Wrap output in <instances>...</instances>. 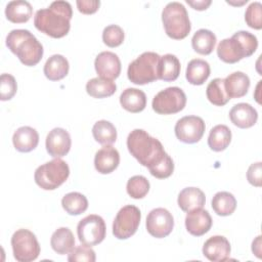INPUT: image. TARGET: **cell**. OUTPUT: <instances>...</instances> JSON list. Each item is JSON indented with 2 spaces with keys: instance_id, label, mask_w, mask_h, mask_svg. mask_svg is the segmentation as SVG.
<instances>
[{
  "instance_id": "obj_1",
  "label": "cell",
  "mask_w": 262,
  "mask_h": 262,
  "mask_svg": "<svg viewBox=\"0 0 262 262\" xmlns=\"http://www.w3.org/2000/svg\"><path fill=\"white\" fill-rule=\"evenodd\" d=\"M73 16L72 6L68 1H54L48 8L40 9L34 17L36 29L52 38L68 35Z\"/></svg>"
},
{
  "instance_id": "obj_2",
  "label": "cell",
  "mask_w": 262,
  "mask_h": 262,
  "mask_svg": "<svg viewBox=\"0 0 262 262\" xmlns=\"http://www.w3.org/2000/svg\"><path fill=\"white\" fill-rule=\"evenodd\" d=\"M127 147L139 164L150 169L166 156L162 143L142 129H134L127 137Z\"/></svg>"
},
{
  "instance_id": "obj_3",
  "label": "cell",
  "mask_w": 262,
  "mask_h": 262,
  "mask_svg": "<svg viewBox=\"0 0 262 262\" xmlns=\"http://www.w3.org/2000/svg\"><path fill=\"white\" fill-rule=\"evenodd\" d=\"M6 46L15 54L21 63L28 67L36 66L43 56V46L28 30L16 29L8 33Z\"/></svg>"
},
{
  "instance_id": "obj_4",
  "label": "cell",
  "mask_w": 262,
  "mask_h": 262,
  "mask_svg": "<svg viewBox=\"0 0 262 262\" xmlns=\"http://www.w3.org/2000/svg\"><path fill=\"white\" fill-rule=\"evenodd\" d=\"M258 47L255 35L248 31H238L231 38L220 41L217 46L218 57L226 63H235L245 57L251 56Z\"/></svg>"
},
{
  "instance_id": "obj_5",
  "label": "cell",
  "mask_w": 262,
  "mask_h": 262,
  "mask_svg": "<svg viewBox=\"0 0 262 262\" xmlns=\"http://www.w3.org/2000/svg\"><path fill=\"white\" fill-rule=\"evenodd\" d=\"M162 21L167 36L175 40L184 39L191 29L186 8L176 1L170 2L164 7Z\"/></svg>"
},
{
  "instance_id": "obj_6",
  "label": "cell",
  "mask_w": 262,
  "mask_h": 262,
  "mask_svg": "<svg viewBox=\"0 0 262 262\" xmlns=\"http://www.w3.org/2000/svg\"><path fill=\"white\" fill-rule=\"evenodd\" d=\"M161 56L151 51L140 54L130 62L127 71L128 79L136 85H144L159 79Z\"/></svg>"
},
{
  "instance_id": "obj_7",
  "label": "cell",
  "mask_w": 262,
  "mask_h": 262,
  "mask_svg": "<svg viewBox=\"0 0 262 262\" xmlns=\"http://www.w3.org/2000/svg\"><path fill=\"white\" fill-rule=\"evenodd\" d=\"M69 175V165L60 158H55L39 166L35 171L34 179L42 189L53 190L66 182Z\"/></svg>"
},
{
  "instance_id": "obj_8",
  "label": "cell",
  "mask_w": 262,
  "mask_h": 262,
  "mask_svg": "<svg viewBox=\"0 0 262 262\" xmlns=\"http://www.w3.org/2000/svg\"><path fill=\"white\" fill-rule=\"evenodd\" d=\"M13 257L18 262H31L38 258L40 245L36 235L29 229H17L11 236Z\"/></svg>"
},
{
  "instance_id": "obj_9",
  "label": "cell",
  "mask_w": 262,
  "mask_h": 262,
  "mask_svg": "<svg viewBox=\"0 0 262 262\" xmlns=\"http://www.w3.org/2000/svg\"><path fill=\"white\" fill-rule=\"evenodd\" d=\"M186 104V95L179 87H168L152 99V110L160 115H172L179 113Z\"/></svg>"
},
{
  "instance_id": "obj_10",
  "label": "cell",
  "mask_w": 262,
  "mask_h": 262,
  "mask_svg": "<svg viewBox=\"0 0 262 262\" xmlns=\"http://www.w3.org/2000/svg\"><path fill=\"white\" fill-rule=\"evenodd\" d=\"M141 219L140 210L133 205L120 209L113 223V234L119 239L131 237L137 230Z\"/></svg>"
},
{
  "instance_id": "obj_11",
  "label": "cell",
  "mask_w": 262,
  "mask_h": 262,
  "mask_svg": "<svg viewBox=\"0 0 262 262\" xmlns=\"http://www.w3.org/2000/svg\"><path fill=\"white\" fill-rule=\"evenodd\" d=\"M77 233L79 241L83 245L96 246L105 237L106 227L104 220L99 215H88L78 223Z\"/></svg>"
},
{
  "instance_id": "obj_12",
  "label": "cell",
  "mask_w": 262,
  "mask_h": 262,
  "mask_svg": "<svg viewBox=\"0 0 262 262\" xmlns=\"http://www.w3.org/2000/svg\"><path fill=\"white\" fill-rule=\"evenodd\" d=\"M206 125L201 117L185 116L177 121L174 131L181 142L195 143L203 137Z\"/></svg>"
},
{
  "instance_id": "obj_13",
  "label": "cell",
  "mask_w": 262,
  "mask_h": 262,
  "mask_svg": "<svg viewBox=\"0 0 262 262\" xmlns=\"http://www.w3.org/2000/svg\"><path fill=\"white\" fill-rule=\"evenodd\" d=\"M173 227L174 218L165 208H156L146 217V230L156 238L168 236L172 232Z\"/></svg>"
},
{
  "instance_id": "obj_14",
  "label": "cell",
  "mask_w": 262,
  "mask_h": 262,
  "mask_svg": "<svg viewBox=\"0 0 262 262\" xmlns=\"http://www.w3.org/2000/svg\"><path fill=\"white\" fill-rule=\"evenodd\" d=\"M46 150L53 158H61L66 156L72 145L69 132L63 128L52 129L46 137Z\"/></svg>"
},
{
  "instance_id": "obj_15",
  "label": "cell",
  "mask_w": 262,
  "mask_h": 262,
  "mask_svg": "<svg viewBox=\"0 0 262 262\" xmlns=\"http://www.w3.org/2000/svg\"><path fill=\"white\" fill-rule=\"evenodd\" d=\"M94 68L100 78L114 80L118 78L121 73V61L116 53L102 51L96 56Z\"/></svg>"
},
{
  "instance_id": "obj_16",
  "label": "cell",
  "mask_w": 262,
  "mask_h": 262,
  "mask_svg": "<svg viewBox=\"0 0 262 262\" xmlns=\"http://www.w3.org/2000/svg\"><path fill=\"white\" fill-rule=\"evenodd\" d=\"M230 244L228 239L222 235H214L209 237L203 246L204 256L213 262H223L229 258Z\"/></svg>"
},
{
  "instance_id": "obj_17",
  "label": "cell",
  "mask_w": 262,
  "mask_h": 262,
  "mask_svg": "<svg viewBox=\"0 0 262 262\" xmlns=\"http://www.w3.org/2000/svg\"><path fill=\"white\" fill-rule=\"evenodd\" d=\"M212 218L207 210L202 208L187 212L185 217L186 230L194 236H202L212 227Z\"/></svg>"
},
{
  "instance_id": "obj_18",
  "label": "cell",
  "mask_w": 262,
  "mask_h": 262,
  "mask_svg": "<svg viewBox=\"0 0 262 262\" xmlns=\"http://www.w3.org/2000/svg\"><path fill=\"white\" fill-rule=\"evenodd\" d=\"M120 164L119 151L112 145H104L96 151L94 157V167L100 174H110L115 171Z\"/></svg>"
},
{
  "instance_id": "obj_19",
  "label": "cell",
  "mask_w": 262,
  "mask_h": 262,
  "mask_svg": "<svg viewBox=\"0 0 262 262\" xmlns=\"http://www.w3.org/2000/svg\"><path fill=\"white\" fill-rule=\"evenodd\" d=\"M229 119L236 127L246 129L256 124L258 120V113L251 104L241 102L232 106L229 112Z\"/></svg>"
},
{
  "instance_id": "obj_20",
  "label": "cell",
  "mask_w": 262,
  "mask_h": 262,
  "mask_svg": "<svg viewBox=\"0 0 262 262\" xmlns=\"http://www.w3.org/2000/svg\"><path fill=\"white\" fill-rule=\"evenodd\" d=\"M12 142L16 150L29 152L35 149L39 143V134L30 126L19 127L12 136Z\"/></svg>"
},
{
  "instance_id": "obj_21",
  "label": "cell",
  "mask_w": 262,
  "mask_h": 262,
  "mask_svg": "<svg viewBox=\"0 0 262 262\" xmlns=\"http://www.w3.org/2000/svg\"><path fill=\"white\" fill-rule=\"evenodd\" d=\"M177 203L182 211L190 212L203 208L206 203V196L204 191L198 187H185L179 192Z\"/></svg>"
},
{
  "instance_id": "obj_22",
  "label": "cell",
  "mask_w": 262,
  "mask_h": 262,
  "mask_svg": "<svg viewBox=\"0 0 262 262\" xmlns=\"http://www.w3.org/2000/svg\"><path fill=\"white\" fill-rule=\"evenodd\" d=\"M224 87L229 98H239L247 94L250 78L243 72H234L224 79Z\"/></svg>"
},
{
  "instance_id": "obj_23",
  "label": "cell",
  "mask_w": 262,
  "mask_h": 262,
  "mask_svg": "<svg viewBox=\"0 0 262 262\" xmlns=\"http://www.w3.org/2000/svg\"><path fill=\"white\" fill-rule=\"evenodd\" d=\"M120 103L130 113H139L146 106V95L137 88H127L120 95Z\"/></svg>"
},
{
  "instance_id": "obj_24",
  "label": "cell",
  "mask_w": 262,
  "mask_h": 262,
  "mask_svg": "<svg viewBox=\"0 0 262 262\" xmlns=\"http://www.w3.org/2000/svg\"><path fill=\"white\" fill-rule=\"evenodd\" d=\"M69 61L61 54H53L44 64V75L50 81H59L69 73Z\"/></svg>"
},
{
  "instance_id": "obj_25",
  "label": "cell",
  "mask_w": 262,
  "mask_h": 262,
  "mask_svg": "<svg viewBox=\"0 0 262 262\" xmlns=\"http://www.w3.org/2000/svg\"><path fill=\"white\" fill-rule=\"evenodd\" d=\"M50 245L55 253L59 255L69 254L75 246L74 234L70 228L59 227L52 233Z\"/></svg>"
},
{
  "instance_id": "obj_26",
  "label": "cell",
  "mask_w": 262,
  "mask_h": 262,
  "mask_svg": "<svg viewBox=\"0 0 262 262\" xmlns=\"http://www.w3.org/2000/svg\"><path fill=\"white\" fill-rule=\"evenodd\" d=\"M210 73L211 69L208 61L201 58H194L188 62L185 77L191 85H202L207 81Z\"/></svg>"
},
{
  "instance_id": "obj_27",
  "label": "cell",
  "mask_w": 262,
  "mask_h": 262,
  "mask_svg": "<svg viewBox=\"0 0 262 262\" xmlns=\"http://www.w3.org/2000/svg\"><path fill=\"white\" fill-rule=\"evenodd\" d=\"M33 13L32 5L28 1H10L5 8L6 18L14 24L27 23Z\"/></svg>"
},
{
  "instance_id": "obj_28",
  "label": "cell",
  "mask_w": 262,
  "mask_h": 262,
  "mask_svg": "<svg viewBox=\"0 0 262 262\" xmlns=\"http://www.w3.org/2000/svg\"><path fill=\"white\" fill-rule=\"evenodd\" d=\"M215 34L207 29L198 30L191 39V45L195 52L202 55L210 54L216 45Z\"/></svg>"
},
{
  "instance_id": "obj_29",
  "label": "cell",
  "mask_w": 262,
  "mask_h": 262,
  "mask_svg": "<svg viewBox=\"0 0 262 262\" xmlns=\"http://www.w3.org/2000/svg\"><path fill=\"white\" fill-rule=\"evenodd\" d=\"M117 90L116 83L113 80L100 77L90 79L86 84L87 93L94 98H104L112 96Z\"/></svg>"
},
{
  "instance_id": "obj_30",
  "label": "cell",
  "mask_w": 262,
  "mask_h": 262,
  "mask_svg": "<svg viewBox=\"0 0 262 262\" xmlns=\"http://www.w3.org/2000/svg\"><path fill=\"white\" fill-rule=\"evenodd\" d=\"M231 141V131L226 125H216L210 131L208 145L214 151L224 150Z\"/></svg>"
},
{
  "instance_id": "obj_31",
  "label": "cell",
  "mask_w": 262,
  "mask_h": 262,
  "mask_svg": "<svg viewBox=\"0 0 262 262\" xmlns=\"http://www.w3.org/2000/svg\"><path fill=\"white\" fill-rule=\"evenodd\" d=\"M180 74V61L174 54L168 53L161 56L159 79L163 81H175Z\"/></svg>"
},
{
  "instance_id": "obj_32",
  "label": "cell",
  "mask_w": 262,
  "mask_h": 262,
  "mask_svg": "<svg viewBox=\"0 0 262 262\" xmlns=\"http://www.w3.org/2000/svg\"><path fill=\"white\" fill-rule=\"evenodd\" d=\"M94 139L102 145H111L117 140V130L113 123L106 120L97 121L92 127Z\"/></svg>"
},
{
  "instance_id": "obj_33",
  "label": "cell",
  "mask_w": 262,
  "mask_h": 262,
  "mask_svg": "<svg viewBox=\"0 0 262 262\" xmlns=\"http://www.w3.org/2000/svg\"><path fill=\"white\" fill-rule=\"evenodd\" d=\"M236 208V200L228 191H219L212 199V209L219 216H229Z\"/></svg>"
},
{
  "instance_id": "obj_34",
  "label": "cell",
  "mask_w": 262,
  "mask_h": 262,
  "mask_svg": "<svg viewBox=\"0 0 262 262\" xmlns=\"http://www.w3.org/2000/svg\"><path fill=\"white\" fill-rule=\"evenodd\" d=\"M63 210L70 215H80L88 208L87 198L77 191L67 193L61 200Z\"/></svg>"
},
{
  "instance_id": "obj_35",
  "label": "cell",
  "mask_w": 262,
  "mask_h": 262,
  "mask_svg": "<svg viewBox=\"0 0 262 262\" xmlns=\"http://www.w3.org/2000/svg\"><path fill=\"white\" fill-rule=\"evenodd\" d=\"M206 95L208 100L217 106L225 105L230 99L226 93L224 87V79L222 78H216L208 84Z\"/></svg>"
},
{
  "instance_id": "obj_36",
  "label": "cell",
  "mask_w": 262,
  "mask_h": 262,
  "mask_svg": "<svg viewBox=\"0 0 262 262\" xmlns=\"http://www.w3.org/2000/svg\"><path fill=\"white\" fill-rule=\"evenodd\" d=\"M127 193L136 200L144 198L149 190V182L142 175H135L129 178L127 182Z\"/></svg>"
},
{
  "instance_id": "obj_37",
  "label": "cell",
  "mask_w": 262,
  "mask_h": 262,
  "mask_svg": "<svg viewBox=\"0 0 262 262\" xmlns=\"http://www.w3.org/2000/svg\"><path fill=\"white\" fill-rule=\"evenodd\" d=\"M124 31L118 25H110L102 32V41L108 47H118L124 41Z\"/></svg>"
},
{
  "instance_id": "obj_38",
  "label": "cell",
  "mask_w": 262,
  "mask_h": 262,
  "mask_svg": "<svg viewBox=\"0 0 262 262\" xmlns=\"http://www.w3.org/2000/svg\"><path fill=\"white\" fill-rule=\"evenodd\" d=\"M245 20L247 25L255 30L262 28V4L258 1L252 2L245 13Z\"/></svg>"
},
{
  "instance_id": "obj_39",
  "label": "cell",
  "mask_w": 262,
  "mask_h": 262,
  "mask_svg": "<svg viewBox=\"0 0 262 262\" xmlns=\"http://www.w3.org/2000/svg\"><path fill=\"white\" fill-rule=\"evenodd\" d=\"M17 90L14 77L10 74H2L0 77V99L2 101L11 99Z\"/></svg>"
},
{
  "instance_id": "obj_40",
  "label": "cell",
  "mask_w": 262,
  "mask_h": 262,
  "mask_svg": "<svg viewBox=\"0 0 262 262\" xmlns=\"http://www.w3.org/2000/svg\"><path fill=\"white\" fill-rule=\"evenodd\" d=\"M149 173L159 179H165L172 175L174 171V163L171 157L167 154V156L156 166L148 169Z\"/></svg>"
},
{
  "instance_id": "obj_41",
  "label": "cell",
  "mask_w": 262,
  "mask_h": 262,
  "mask_svg": "<svg viewBox=\"0 0 262 262\" xmlns=\"http://www.w3.org/2000/svg\"><path fill=\"white\" fill-rule=\"evenodd\" d=\"M68 260L70 262L75 261H86V262H94L96 260L95 252L91 249V247L86 245H81L74 248L68 256Z\"/></svg>"
},
{
  "instance_id": "obj_42",
  "label": "cell",
  "mask_w": 262,
  "mask_h": 262,
  "mask_svg": "<svg viewBox=\"0 0 262 262\" xmlns=\"http://www.w3.org/2000/svg\"><path fill=\"white\" fill-rule=\"evenodd\" d=\"M262 163L257 162L252 164L247 172V179L249 183L256 187H260L262 185Z\"/></svg>"
},
{
  "instance_id": "obj_43",
  "label": "cell",
  "mask_w": 262,
  "mask_h": 262,
  "mask_svg": "<svg viewBox=\"0 0 262 262\" xmlns=\"http://www.w3.org/2000/svg\"><path fill=\"white\" fill-rule=\"evenodd\" d=\"M78 10L84 14H92L99 8V0H78L76 2Z\"/></svg>"
},
{
  "instance_id": "obj_44",
  "label": "cell",
  "mask_w": 262,
  "mask_h": 262,
  "mask_svg": "<svg viewBox=\"0 0 262 262\" xmlns=\"http://www.w3.org/2000/svg\"><path fill=\"white\" fill-rule=\"evenodd\" d=\"M186 3L188 5H190L193 9L195 10H206L212 3L211 0H194V1H191V0H186Z\"/></svg>"
},
{
  "instance_id": "obj_45",
  "label": "cell",
  "mask_w": 262,
  "mask_h": 262,
  "mask_svg": "<svg viewBox=\"0 0 262 262\" xmlns=\"http://www.w3.org/2000/svg\"><path fill=\"white\" fill-rule=\"evenodd\" d=\"M252 252L260 259L261 258V235H258L252 243Z\"/></svg>"
},
{
  "instance_id": "obj_46",
  "label": "cell",
  "mask_w": 262,
  "mask_h": 262,
  "mask_svg": "<svg viewBox=\"0 0 262 262\" xmlns=\"http://www.w3.org/2000/svg\"><path fill=\"white\" fill-rule=\"evenodd\" d=\"M226 2L229 3V4H232V5H243V4L247 3L248 0H243L242 2H232V1H226Z\"/></svg>"
}]
</instances>
